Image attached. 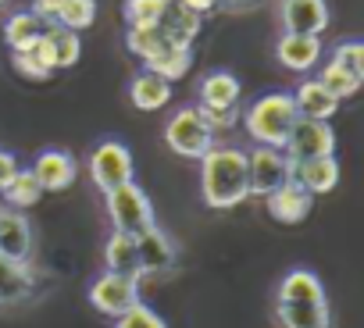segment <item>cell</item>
Listing matches in <instances>:
<instances>
[{"label":"cell","mask_w":364,"mask_h":328,"mask_svg":"<svg viewBox=\"0 0 364 328\" xmlns=\"http://www.w3.org/2000/svg\"><path fill=\"white\" fill-rule=\"evenodd\" d=\"M318 82L336 97V100H346V97H353L357 89H360V82H364V75H353L350 68H343V65H336L332 58H328V65L321 68V75H318Z\"/></svg>","instance_id":"cell-28"},{"label":"cell","mask_w":364,"mask_h":328,"mask_svg":"<svg viewBox=\"0 0 364 328\" xmlns=\"http://www.w3.org/2000/svg\"><path fill=\"white\" fill-rule=\"evenodd\" d=\"M168 43H171V40H168L157 26H150V29H129V33H125V50L136 54L143 65H146L150 58H157Z\"/></svg>","instance_id":"cell-26"},{"label":"cell","mask_w":364,"mask_h":328,"mask_svg":"<svg viewBox=\"0 0 364 328\" xmlns=\"http://www.w3.org/2000/svg\"><path fill=\"white\" fill-rule=\"evenodd\" d=\"M293 104H296V114L300 118H314V121H328L343 100H336L318 79H304L296 89H293Z\"/></svg>","instance_id":"cell-20"},{"label":"cell","mask_w":364,"mask_h":328,"mask_svg":"<svg viewBox=\"0 0 364 328\" xmlns=\"http://www.w3.org/2000/svg\"><path fill=\"white\" fill-rule=\"evenodd\" d=\"M129 100L139 107V111H161L168 100H171V82H164L161 75L154 72H139L132 82H129Z\"/></svg>","instance_id":"cell-23"},{"label":"cell","mask_w":364,"mask_h":328,"mask_svg":"<svg viewBox=\"0 0 364 328\" xmlns=\"http://www.w3.org/2000/svg\"><path fill=\"white\" fill-rule=\"evenodd\" d=\"M86 168H90V179L93 186L107 197L114 193L118 186L132 182L136 179V168H132V150L122 143V139H104L90 150V160H86Z\"/></svg>","instance_id":"cell-5"},{"label":"cell","mask_w":364,"mask_h":328,"mask_svg":"<svg viewBox=\"0 0 364 328\" xmlns=\"http://www.w3.org/2000/svg\"><path fill=\"white\" fill-rule=\"evenodd\" d=\"M275 58L282 68L289 72H311L321 61V36H296V33H282Z\"/></svg>","instance_id":"cell-18"},{"label":"cell","mask_w":364,"mask_h":328,"mask_svg":"<svg viewBox=\"0 0 364 328\" xmlns=\"http://www.w3.org/2000/svg\"><path fill=\"white\" fill-rule=\"evenodd\" d=\"M90 307L111 321H118L122 314H129L139 300V278H129V275H114V271H104L93 278L90 293H86Z\"/></svg>","instance_id":"cell-8"},{"label":"cell","mask_w":364,"mask_h":328,"mask_svg":"<svg viewBox=\"0 0 364 328\" xmlns=\"http://www.w3.org/2000/svg\"><path fill=\"white\" fill-rule=\"evenodd\" d=\"M114 328H168V324H164V317H161L154 307L136 303L129 314H122V317L114 321Z\"/></svg>","instance_id":"cell-31"},{"label":"cell","mask_w":364,"mask_h":328,"mask_svg":"<svg viewBox=\"0 0 364 328\" xmlns=\"http://www.w3.org/2000/svg\"><path fill=\"white\" fill-rule=\"evenodd\" d=\"M164 146L178 157H193L200 160L211 146H215V132L204 125V118L197 114V107H182L168 118L164 125Z\"/></svg>","instance_id":"cell-7"},{"label":"cell","mask_w":364,"mask_h":328,"mask_svg":"<svg viewBox=\"0 0 364 328\" xmlns=\"http://www.w3.org/2000/svg\"><path fill=\"white\" fill-rule=\"evenodd\" d=\"M47 40L54 47V68H72L79 65V54H82V43H79V33L72 29H61V26H47Z\"/></svg>","instance_id":"cell-27"},{"label":"cell","mask_w":364,"mask_h":328,"mask_svg":"<svg viewBox=\"0 0 364 328\" xmlns=\"http://www.w3.org/2000/svg\"><path fill=\"white\" fill-rule=\"evenodd\" d=\"M47 26H50V22L36 18L33 11H18V15H11V18L4 22V43L11 47V54H26V50L36 47V40L43 36Z\"/></svg>","instance_id":"cell-22"},{"label":"cell","mask_w":364,"mask_h":328,"mask_svg":"<svg viewBox=\"0 0 364 328\" xmlns=\"http://www.w3.org/2000/svg\"><path fill=\"white\" fill-rule=\"evenodd\" d=\"M186 4H190V8H193V11L204 18L208 11H215V8H218V0H186Z\"/></svg>","instance_id":"cell-37"},{"label":"cell","mask_w":364,"mask_h":328,"mask_svg":"<svg viewBox=\"0 0 364 328\" xmlns=\"http://www.w3.org/2000/svg\"><path fill=\"white\" fill-rule=\"evenodd\" d=\"M136 246H139V278H146V275H171L175 271L178 246H175V239L161 225H154L150 232L136 236Z\"/></svg>","instance_id":"cell-13"},{"label":"cell","mask_w":364,"mask_h":328,"mask_svg":"<svg viewBox=\"0 0 364 328\" xmlns=\"http://www.w3.org/2000/svg\"><path fill=\"white\" fill-rule=\"evenodd\" d=\"M200 26H204V18L186 4V0H161V22H157V29L171 43L193 47V40L200 36Z\"/></svg>","instance_id":"cell-16"},{"label":"cell","mask_w":364,"mask_h":328,"mask_svg":"<svg viewBox=\"0 0 364 328\" xmlns=\"http://www.w3.org/2000/svg\"><path fill=\"white\" fill-rule=\"evenodd\" d=\"M293 179H296L311 197H325V193H332V190L339 186L343 168H339L336 153H332V157H314V160H300V164H293Z\"/></svg>","instance_id":"cell-17"},{"label":"cell","mask_w":364,"mask_h":328,"mask_svg":"<svg viewBox=\"0 0 364 328\" xmlns=\"http://www.w3.org/2000/svg\"><path fill=\"white\" fill-rule=\"evenodd\" d=\"M93 22H97V0H65V8L54 18V26L72 29V33H82Z\"/></svg>","instance_id":"cell-29"},{"label":"cell","mask_w":364,"mask_h":328,"mask_svg":"<svg viewBox=\"0 0 364 328\" xmlns=\"http://www.w3.org/2000/svg\"><path fill=\"white\" fill-rule=\"evenodd\" d=\"M193 68V47L186 43H168L157 58L146 61V72L161 75L164 82H178V79H186V72Z\"/></svg>","instance_id":"cell-24"},{"label":"cell","mask_w":364,"mask_h":328,"mask_svg":"<svg viewBox=\"0 0 364 328\" xmlns=\"http://www.w3.org/2000/svg\"><path fill=\"white\" fill-rule=\"evenodd\" d=\"M275 321L279 328H332V307L318 271L289 268L275 289Z\"/></svg>","instance_id":"cell-1"},{"label":"cell","mask_w":364,"mask_h":328,"mask_svg":"<svg viewBox=\"0 0 364 328\" xmlns=\"http://www.w3.org/2000/svg\"><path fill=\"white\" fill-rule=\"evenodd\" d=\"M332 61L343 65V68H350L353 75H364V43H357V40L339 43V47L332 50Z\"/></svg>","instance_id":"cell-32"},{"label":"cell","mask_w":364,"mask_h":328,"mask_svg":"<svg viewBox=\"0 0 364 328\" xmlns=\"http://www.w3.org/2000/svg\"><path fill=\"white\" fill-rule=\"evenodd\" d=\"M264 207H268L272 222H279V225H300V222H307V214H311V207H314V197H311L296 179H289V182H282L275 193L264 197Z\"/></svg>","instance_id":"cell-15"},{"label":"cell","mask_w":364,"mask_h":328,"mask_svg":"<svg viewBox=\"0 0 364 328\" xmlns=\"http://www.w3.org/2000/svg\"><path fill=\"white\" fill-rule=\"evenodd\" d=\"M257 4H261V0H218V8L229 11V15H243V11H250Z\"/></svg>","instance_id":"cell-36"},{"label":"cell","mask_w":364,"mask_h":328,"mask_svg":"<svg viewBox=\"0 0 364 328\" xmlns=\"http://www.w3.org/2000/svg\"><path fill=\"white\" fill-rule=\"evenodd\" d=\"M43 271L33 264V261H8L0 257V314H11V310H22L29 303L40 300L43 293Z\"/></svg>","instance_id":"cell-6"},{"label":"cell","mask_w":364,"mask_h":328,"mask_svg":"<svg viewBox=\"0 0 364 328\" xmlns=\"http://www.w3.org/2000/svg\"><path fill=\"white\" fill-rule=\"evenodd\" d=\"M0 197H4V207L29 211V207H36V204L43 200V190H40V182H36V175H33L29 168H18L15 179L0 190Z\"/></svg>","instance_id":"cell-25"},{"label":"cell","mask_w":364,"mask_h":328,"mask_svg":"<svg viewBox=\"0 0 364 328\" xmlns=\"http://www.w3.org/2000/svg\"><path fill=\"white\" fill-rule=\"evenodd\" d=\"M200 197L211 211H232L250 200L247 190V150L240 146H211L200 157Z\"/></svg>","instance_id":"cell-2"},{"label":"cell","mask_w":364,"mask_h":328,"mask_svg":"<svg viewBox=\"0 0 364 328\" xmlns=\"http://www.w3.org/2000/svg\"><path fill=\"white\" fill-rule=\"evenodd\" d=\"M240 79L232 72H208L200 79V104L197 107H211V111H240Z\"/></svg>","instance_id":"cell-19"},{"label":"cell","mask_w":364,"mask_h":328,"mask_svg":"<svg viewBox=\"0 0 364 328\" xmlns=\"http://www.w3.org/2000/svg\"><path fill=\"white\" fill-rule=\"evenodd\" d=\"M279 18L282 29L296 36H321L332 22L325 0H279Z\"/></svg>","instance_id":"cell-14"},{"label":"cell","mask_w":364,"mask_h":328,"mask_svg":"<svg viewBox=\"0 0 364 328\" xmlns=\"http://www.w3.org/2000/svg\"><path fill=\"white\" fill-rule=\"evenodd\" d=\"M11 68H15L22 79H29V82H47V79L54 75V72H47L29 50H26V54H11Z\"/></svg>","instance_id":"cell-33"},{"label":"cell","mask_w":364,"mask_h":328,"mask_svg":"<svg viewBox=\"0 0 364 328\" xmlns=\"http://www.w3.org/2000/svg\"><path fill=\"white\" fill-rule=\"evenodd\" d=\"M61 8H65V0H33V15L43 22H54Z\"/></svg>","instance_id":"cell-35"},{"label":"cell","mask_w":364,"mask_h":328,"mask_svg":"<svg viewBox=\"0 0 364 328\" xmlns=\"http://www.w3.org/2000/svg\"><path fill=\"white\" fill-rule=\"evenodd\" d=\"M29 172L36 175V182H40L43 193H65V190L75 182V175H79V160H75L68 150L50 146V150H40V153H36V160H33Z\"/></svg>","instance_id":"cell-12"},{"label":"cell","mask_w":364,"mask_h":328,"mask_svg":"<svg viewBox=\"0 0 364 328\" xmlns=\"http://www.w3.org/2000/svg\"><path fill=\"white\" fill-rule=\"evenodd\" d=\"M122 15L129 29H150L161 22V0H122Z\"/></svg>","instance_id":"cell-30"},{"label":"cell","mask_w":364,"mask_h":328,"mask_svg":"<svg viewBox=\"0 0 364 328\" xmlns=\"http://www.w3.org/2000/svg\"><path fill=\"white\" fill-rule=\"evenodd\" d=\"M286 157L293 164L300 160H314V157H332L336 153V129L328 121H314V118H296V125L286 136Z\"/></svg>","instance_id":"cell-10"},{"label":"cell","mask_w":364,"mask_h":328,"mask_svg":"<svg viewBox=\"0 0 364 328\" xmlns=\"http://www.w3.org/2000/svg\"><path fill=\"white\" fill-rule=\"evenodd\" d=\"M33 253H36V232H33L29 214L0 204V257L26 264L33 261Z\"/></svg>","instance_id":"cell-11"},{"label":"cell","mask_w":364,"mask_h":328,"mask_svg":"<svg viewBox=\"0 0 364 328\" xmlns=\"http://www.w3.org/2000/svg\"><path fill=\"white\" fill-rule=\"evenodd\" d=\"M107 200V218H111V232H125V236H143L157 225V214H154V204L146 197L143 186L125 182L118 186L114 193L104 197Z\"/></svg>","instance_id":"cell-4"},{"label":"cell","mask_w":364,"mask_h":328,"mask_svg":"<svg viewBox=\"0 0 364 328\" xmlns=\"http://www.w3.org/2000/svg\"><path fill=\"white\" fill-rule=\"evenodd\" d=\"M4 4H8V0H0V8H4Z\"/></svg>","instance_id":"cell-38"},{"label":"cell","mask_w":364,"mask_h":328,"mask_svg":"<svg viewBox=\"0 0 364 328\" xmlns=\"http://www.w3.org/2000/svg\"><path fill=\"white\" fill-rule=\"evenodd\" d=\"M18 168H22V164L15 160V153H11V150H0V190H4V186L15 179Z\"/></svg>","instance_id":"cell-34"},{"label":"cell","mask_w":364,"mask_h":328,"mask_svg":"<svg viewBox=\"0 0 364 328\" xmlns=\"http://www.w3.org/2000/svg\"><path fill=\"white\" fill-rule=\"evenodd\" d=\"M104 261H107V271L139 278V246H136V236L111 232L107 243H104Z\"/></svg>","instance_id":"cell-21"},{"label":"cell","mask_w":364,"mask_h":328,"mask_svg":"<svg viewBox=\"0 0 364 328\" xmlns=\"http://www.w3.org/2000/svg\"><path fill=\"white\" fill-rule=\"evenodd\" d=\"M296 104H293V93H264L250 104V111L243 114V125L250 132V139L257 146H275L282 150L286 146V136L289 129L296 125Z\"/></svg>","instance_id":"cell-3"},{"label":"cell","mask_w":364,"mask_h":328,"mask_svg":"<svg viewBox=\"0 0 364 328\" xmlns=\"http://www.w3.org/2000/svg\"><path fill=\"white\" fill-rule=\"evenodd\" d=\"M289 179H293V160L286 157V150L254 146L247 153V190H250V197L264 200L268 193H275Z\"/></svg>","instance_id":"cell-9"}]
</instances>
